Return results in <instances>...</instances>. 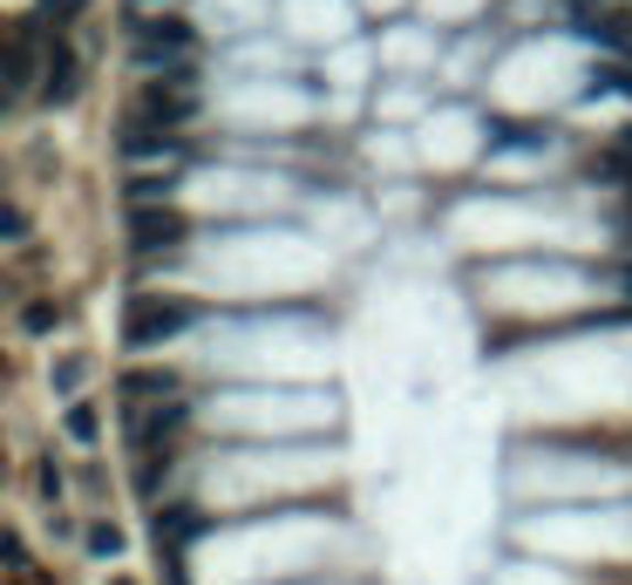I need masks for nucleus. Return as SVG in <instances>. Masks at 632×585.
<instances>
[{"label":"nucleus","instance_id":"6","mask_svg":"<svg viewBox=\"0 0 632 585\" xmlns=\"http://www.w3.org/2000/svg\"><path fill=\"white\" fill-rule=\"evenodd\" d=\"M8 83H14V96H28V83H34V62H28V42H8Z\"/></svg>","mask_w":632,"mask_h":585},{"label":"nucleus","instance_id":"12","mask_svg":"<svg viewBox=\"0 0 632 585\" xmlns=\"http://www.w3.org/2000/svg\"><path fill=\"white\" fill-rule=\"evenodd\" d=\"M625 286H632V266H625Z\"/></svg>","mask_w":632,"mask_h":585},{"label":"nucleus","instance_id":"9","mask_svg":"<svg viewBox=\"0 0 632 585\" xmlns=\"http://www.w3.org/2000/svg\"><path fill=\"white\" fill-rule=\"evenodd\" d=\"M62 327V306H28V334H48Z\"/></svg>","mask_w":632,"mask_h":585},{"label":"nucleus","instance_id":"4","mask_svg":"<svg viewBox=\"0 0 632 585\" xmlns=\"http://www.w3.org/2000/svg\"><path fill=\"white\" fill-rule=\"evenodd\" d=\"M42 89H48V102H68V96H75V55H68V48H55L48 83H42Z\"/></svg>","mask_w":632,"mask_h":585},{"label":"nucleus","instance_id":"3","mask_svg":"<svg viewBox=\"0 0 632 585\" xmlns=\"http://www.w3.org/2000/svg\"><path fill=\"white\" fill-rule=\"evenodd\" d=\"M585 28L599 34V42H606L612 55H625V62H632V14H612V8H591V14H585Z\"/></svg>","mask_w":632,"mask_h":585},{"label":"nucleus","instance_id":"1","mask_svg":"<svg viewBox=\"0 0 632 585\" xmlns=\"http://www.w3.org/2000/svg\"><path fill=\"white\" fill-rule=\"evenodd\" d=\"M190 327V306L184 300H137L130 306V340L137 347H156V340H171Z\"/></svg>","mask_w":632,"mask_h":585},{"label":"nucleus","instance_id":"7","mask_svg":"<svg viewBox=\"0 0 632 585\" xmlns=\"http://www.w3.org/2000/svg\"><path fill=\"white\" fill-rule=\"evenodd\" d=\"M68 436H75V443H96V409H89V402L68 409Z\"/></svg>","mask_w":632,"mask_h":585},{"label":"nucleus","instance_id":"11","mask_svg":"<svg viewBox=\"0 0 632 585\" xmlns=\"http://www.w3.org/2000/svg\"><path fill=\"white\" fill-rule=\"evenodd\" d=\"M75 8H83V0H42V21H68Z\"/></svg>","mask_w":632,"mask_h":585},{"label":"nucleus","instance_id":"5","mask_svg":"<svg viewBox=\"0 0 632 585\" xmlns=\"http://www.w3.org/2000/svg\"><path fill=\"white\" fill-rule=\"evenodd\" d=\"M184 116H190V102L184 96H164V89L143 102V123H184Z\"/></svg>","mask_w":632,"mask_h":585},{"label":"nucleus","instance_id":"10","mask_svg":"<svg viewBox=\"0 0 632 585\" xmlns=\"http://www.w3.org/2000/svg\"><path fill=\"white\" fill-rule=\"evenodd\" d=\"M75 381H83V361H62L55 368V388H62V396H75Z\"/></svg>","mask_w":632,"mask_h":585},{"label":"nucleus","instance_id":"2","mask_svg":"<svg viewBox=\"0 0 632 585\" xmlns=\"http://www.w3.org/2000/svg\"><path fill=\"white\" fill-rule=\"evenodd\" d=\"M177 239H184V218H171V212H137V218H130V246H137V252L177 246Z\"/></svg>","mask_w":632,"mask_h":585},{"label":"nucleus","instance_id":"8","mask_svg":"<svg viewBox=\"0 0 632 585\" xmlns=\"http://www.w3.org/2000/svg\"><path fill=\"white\" fill-rule=\"evenodd\" d=\"M89 552H96V559H116V552H123V531H116V524H96V531H89Z\"/></svg>","mask_w":632,"mask_h":585}]
</instances>
